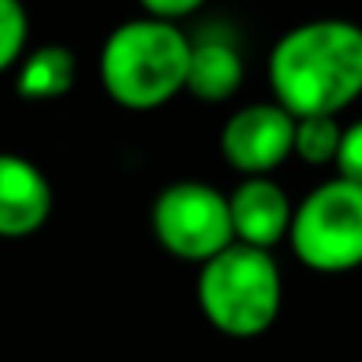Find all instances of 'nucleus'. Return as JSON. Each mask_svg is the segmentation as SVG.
<instances>
[{"label":"nucleus","mask_w":362,"mask_h":362,"mask_svg":"<svg viewBox=\"0 0 362 362\" xmlns=\"http://www.w3.org/2000/svg\"><path fill=\"white\" fill-rule=\"evenodd\" d=\"M267 74L292 119L340 116L362 96V26L340 16L298 23L276 39Z\"/></svg>","instance_id":"obj_1"},{"label":"nucleus","mask_w":362,"mask_h":362,"mask_svg":"<svg viewBox=\"0 0 362 362\" xmlns=\"http://www.w3.org/2000/svg\"><path fill=\"white\" fill-rule=\"evenodd\" d=\"M144 10V16H154V20L164 23H180L186 16H192L196 10H202L209 0H138Z\"/></svg>","instance_id":"obj_14"},{"label":"nucleus","mask_w":362,"mask_h":362,"mask_svg":"<svg viewBox=\"0 0 362 362\" xmlns=\"http://www.w3.org/2000/svg\"><path fill=\"white\" fill-rule=\"evenodd\" d=\"M77 81V58L68 45H39L20 58L16 96L26 103L62 100Z\"/></svg>","instance_id":"obj_10"},{"label":"nucleus","mask_w":362,"mask_h":362,"mask_svg":"<svg viewBox=\"0 0 362 362\" xmlns=\"http://www.w3.org/2000/svg\"><path fill=\"white\" fill-rule=\"evenodd\" d=\"M192 39L180 23L154 16L125 20L100 48V83L116 106L154 112L186 90Z\"/></svg>","instance_id":"obj_2"},{"label":"nucleus","mask_w":362,"mask_h":362,"mask_svg":"<svg viewBox=\"0 0 362 362\" xmlns=\"http://www.w3.org/2000/svg\"><path fill=\"white\" fill-rule=\"evenodd\" d=\"M244 83V58L228 39L192 42L186 93L202 103H228Z\"/></svg>","instance_id":"obj_9"},{"label":"nucleus","mask_w":362,"mask_h":362,"mask_svg":"<svg viewBox=\"0 0 362 362\" xmlns=\"http://www.w3.org/2000/svg\"><path fill=\"white\" fill-rule=\"evenodd\" d=\"M334 167H337V177H340V180L362 186V119L343 125Z\"/></svg>","instance_id":"obj_13"},{"label":"nucleus","mask_w":362,"mask_h":362,"mask_svg":"<svg viewBox=\"0 0 362 362\" xmlns=\"http://www.w3.org/2000/svg\"><path fill=\"white\" fill-rule=\"evenodd\" d=\"M29 42V13L23 0H0V74L23 58Z\"/></svg>","instance_id":"obj_12"},{"label":"nucleus","mask_w":362,"mask_h":362,"mask_svg":"<svg viewBox=\"0 0 362 362\" xmlns=\"http://www.w3.org/2000/svg\"><path fill=\"white\" fill-rule=\"evenodd\" d=\"M196 301L202 317L218 334L231 340L263 337L282 308L279 263L269 250L234 240L199 267Z\"/></svg>","instance_id":"obj_3"},{"label":"nucleus","mask_w":362,"mask_h":362,"mask_svg":"<svg viewBox=\"0 0 362 362\" xmlns=\"http://www.w3.org/2000/svg\"><path fill=\"white\" fill-rule=\"evenodd\" d=\"M288 247L315 273H349L362 267V186L327 180L292 209Z\"/></svg>","instance_id":"obj_4"},{"label":"nucleus","mask_w":362,"mask_h":362,"mask_svg":"<svg viewBox=\"0 0 362 362\" xmlns=\"http://www.w3.org/2000/svg\"><path fill=\"white\" fill-rule=\"evenodd\" d=\"M55 209L48 177L33 160L0 151V240H23L45 228Z\"/></svg>","instance_id":"obj_7"},{"label":"nucleus","mask_w":362,"mask_h":362,"mask_svg":"<svg viewBox=\"0 0 362 362\" xmlns=\"http://www.w3.org/2000/svg\"><path fill=\"white\" fill-rule=\"evenodd\" d=\"M151 231L170 257L202 267L234 244L228 196L199 180H177L151 205Z\"/></svg>","instance_id":"obj_5"},{"label":"nucleus","mask_w":362,"mask_h":362,"mask_svg":"<svg viewBox=\"0 0 362 362\" xmlns=\"http://www.w3.org/2000/svg\"><path fill=\"white\" fill-rule=\"evenodd\" d=\"M340 132L343 125L337 116H305L295 119V135H292V158L311 167H327L334 164L337 148H340Z\"/></svg>","instance_id":"obj_11"},{"label":"nucleus","mask_w":362,"mask_h":362,"mask_svg":"<svg viewBox=\"0 0 362 362\" xmlns=\"http://www.w3.org/2000/svg\"><path fill=\"white\" fill-rule=\"evenodd\" d=\"M295 119L276 103H250L221 125V158L240 177H269L292 158Z\"/></svg>","instance_id":"obj_6"},{"label":"nucleus","mask_w":362,"mask_h":362,"mask_svg":"<svg viewBox=\"0 0 362 362\" xmlns=\"http://www.w3.org/2000/svg\"><path fill=\"white\" fill-rule=\"evenodd\" d=\"M292 209L288 192L269 177H244L228 192L234 240L257 250H273L279 240L288 238Z\"/></svg>","instance_id":"obj_8"}]
</instances>
